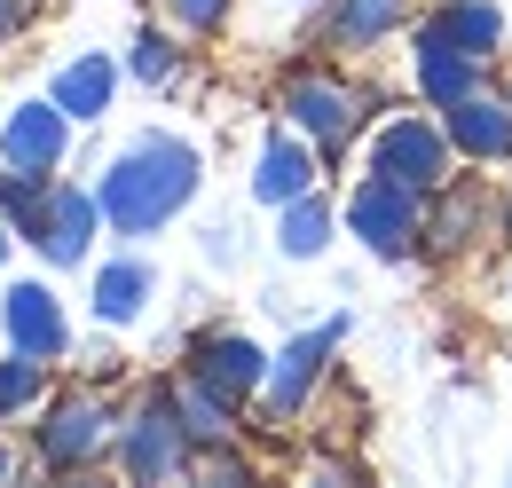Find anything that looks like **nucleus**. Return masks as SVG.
<instances>
[{"label":"nucleus","mask_w":512,"mask_h":488,"mask_svg":"<svg viewBox=\"0 0 512 488\" xmlns=\"http://www.w3.org/2000/svg\"><path fill=\"white\" fill-rule=\"evenodd\" d=\"M95 221H103V197L95 189H48V213H40V229H32V244H40V260H56V268H79L87 260V237H95Z\"/></svg>","instance_id":"11"},{"label":"nucleus","mask_w":512,"mask_h":488,"mask_svg":"<svg viewBox=\"0 0 512 488\" xmlns=\"http://www.w3.org/2000/svg\"><path fill=\"white\" fill-rule=\"evenodd\" d=\"M8 237H16V229H8V221H0V260H8Z\"/></svg>","instance_id":"28"},{"label":"nucleus","mask_w":512,"mask_h":488,"mask_svg":"<svg viewBox=\"0 0 512 488\" xmlns=\"http://www.w3.org/2000/svg\"><path fill=\"white\" fill-rule=\"evenodd\" d=\"M347 229L371 244V252H410V237H426V189L394 182V174H371V182L347 197Z\"/></svg>","instance_id":"3"},{"label":"nucleus","mask_w":512,"mask_h":488,"mask_svg":"<svg viewBox=\"0 0 512 488\" xmlns=\"http://www.w3.org/2000/svg\"><path fill=\"white\" fill-rule=\"evenodd\" d=\"M64 142H71V111L56 95L16 103L8 126H0V166H16V174H56V166H64Z\"/></svg>","instance_id":"7"},{"label":"nucleus","mask_w":512,"mask_h":488,"mask_svg":"<svg viewBox=\"0 0 512 488\" xmlns=\"http://www.w3.org/2000/svg\"><path fill=\"white\" fill-rule=\"evenodd\" d=\"M190 426H182V410H174V394H150L142 410H134L127 426H119V465H127L134 481H174V473H190Z\"/></svg>","instance_id":"2"},{"label":"nucleus","mask_w":512,"mask_h":488,"mask_svg":"<svg viewBox=\"0 0 512 488\" xmlns=\"http://www.w3.org/2000/svg\"><path fill=\"white\" fill-rule=\"evenodd\" d=\"M111 87H119V63H111V56H71L64 71H56V87H48V95H56L79 126H95L103 111H111Z\"/></svg>","instance_id":"13"},{"label":"nucleus","mask_w":512,"mask_h":488,"mask_svg":"<svg viewBox=\"0 0 512 488\" xmlns=\"http://www.w3.org/2000/svg\"><path fill=\"white\" fill-rule=\"evenodd\" d=\"M426 32H434V40H449V48H465V56H481V63L505 48V16H497V0H449Z\"/></svg>","instance_id":"15"},{"label":"nucleus","mask_w":512,"mask_h":488,"mask_svg":"<svg viewBox=\"0 0 512 488\" xmlns=\"http://www.w3.org/2000/svg\"><path fill=\"white\" fill-rule=\"evenodd\" d=\"M308 182H316V158H308L292 134H268V142H260L253 197H260V205H292V197H308Z\"/></svg>","instance_id":"14"},{"label":"nucleus","mask_w":512,"mask_h":488,"mask_svg":"<svg viewBox=\"0 0 512 488\" xmlns=\"http://www.w3.org/2000/svg\"><path fill=\"white\" fill-rule=\"evenodd\" d=\"M418 87L449 111L457 95L481 87V56H465V48H449V40H434V32H418Z\"/></svg>","instance_id":"16"},{"label":"nucleus","mask_w":512,"mask_h":488,"mask_svg":"<svg viewBox=\"0 0 512 488\" xmlns=\"http://www.w3.org/2000/svg\"><path fill=\"white\" fill-rule=\"evenodd\" d=\"M284 119L300 126V134H316L323 150H347V134L363 126V95H355L347 79H323V71H300V79L284 87Z\"/></svg>","instance_id":"6"},{"label":"nucleus","mask_w":512,"mask_h":488,"mask_svg":"<svg viewBox=\"0 0 512 488\" xmlns=\"http://www.w3.org/2000/svg\"><path fill=\"white\" fill-rule=\"evenodd\" d=\"M0 481H8V449H0Z\"/></svg>","instance_id":"29"},{"label":"nucleus","mask_w":512,"mask_h":488,"mask_svg":"<svg viewBox=\"0 0 512 488\" xmlns=\"http://www.w3.org/2000/svg\"><path fill=\"white\" fill-rule=\"evenodd\" d=\"M127 71L142 79V87H166V79L182 71V56H174V40H158V32H142V40H134V56H127Z\"/></svg>","instance_id":"23"},{"label":"nucleus","mask_w":512,"mask_h":488,"mask_svg":"<svg viewBox=\"0 0 512 488\" xmlns=\"http://www.w3.org/2000/svg\"><path fill=\"white\" fill-rule=\"evenodd\" d=\"M174 410H182V426H190L197 449H221V441H229V402H221L205 378H182V386H174Z\"/></svg>","instance_id":"19"},{"label":"nucleus","mask_w":512,"mask_h":488,"mask_svg":"<svg viewBox=\"0 0 512 488\" xmlns=\"http://www.w3.org/2000/svg\"><path fill=\"white\" fill-rule=\"evenodd\" d=\"M473 221H481V205L457 189V197L442 205V221H434V244H465V229H473Z\"/></svg>","instance_id":"24"},{"label":"nucleus","mask_w":512,"mask_h":488,"mask_svg":"<svg viewBox=\"0 0 512 488\" xmlns=\"http://www.w3.org/2000/svg\"><path fill=\"white\" fill-rule=\"evenodd\" d=\"M0 331H8L16 355H40V363H56V355L71 347V323H64V307H56V292L32 284V276L0 292Z\"/></svg>","instance_id":"8"},{"label":"nucleus","mask_w":512,"mask_h":488,"mask_svg":"<svg viewBox=\"0 0 512 488\" xmlns=\"http://www.w3.org/2000/svg\"><path fill=\"white\" fill-rule=\"evenodd\" d=\"M24 16H32V0H0V40H16V32H24Z\"/></svg>","instance_id":"26"},{"label":"nucleus","mask_w":512,"mask_h":488,"mask_svg":"<svg viewBox=\"0 0 512 488\" xmlns=\"http://www.w3.org/2000/svg\"><path fill=\"white\" fill-rule=\"evenodd\" d=\"M95 197H103V221H111L119 237H150V229H166L197 197V150L182 134H158V126H150V134H134L127 150L103 166Z\"/></svg>","instance_id":"1"},{"label":"nucleus","mask_w":512,"mask_h":488,"mask_svg":"<svg viewBox=\"0 0 512 488\" xmlns=\"http://www.w3.org/2000/svg\"><path fill=\"white\" fill-rule=\"evenodd\" d=\"M394 24H402V0H339V8H331V40H339V48H371Z\"/></svg>","instance_id":"20"},{"label":"nucleus","mask_w":512,"mask_h":488,"mask_svg":"<svg viewBox=\"0 0 512 488\" xmlns=\"http://www.w3.org/2000/svg\"><path fill=\"white\" fill-rule=\"evenodd\" d=\"M32 441H40V465L71 473V465H95V457H103L111 418H103V402H95V394H64V402L48 410V426L32 433Z\"/></svg>","instance_id":"9"},{"label":"nucleus","mask_w":512,"mask_h":488,"mask_svg":"<svg viewBox=\"0 0 512 488\" xmlns=\"http://www.w3.org/2000/svg\"><path fill=\"white\" fill-rule=\"evenodd\" d=\"M205 260H221V268H229V260H237V229H213V237H205Z\"/></svg>","instance_id":"27"},{"label":"nucleus","mask_w":512,"mask_h":488,"mask_svg":"<svg viewBox=\"0 0 512 488\" xmlns=\"http://www.w3.org/2000/svg\"><path fill=\"white\" fill-rule=\"evenodd\" d=\"M174 16H182L190 32H213V24L229 16V0H174Z\"/></svg>","instance_id":"25"},{"label":"nucleus","mask_w":512,"mask_h":488,"mask_svg":"<svg viewBox=\"0 0 512 488\" xmlns=\"http://www.w3.org/2000/svg\"><path fill=\"white\" fill-rule=\"evenodd\" d=\"M150 292H158L150 260H111V268H95V315H103V323H134Z\"/></svg>","instance_id":"17"},{"label":"nucleus","mask_w":512,"mask_h":488,"mask_svg":"<svg viewBox=\"0 0 512 488\" xmlns=\"http://www.w3.org/2000/svg\"><path fill=\"white\" fill-rule=\"evenodd\" d=\"M32 402H40V355H8L0 363V418H16Z\"/></svg>","instance_id":"22"},{"label":"nucleus","mask_w":512,"mask_h":488,"mask_svg":"<svg viewBox=\"0 0 512 488\" xmlns=\"http://www.w3.org/2000/svg\"><path fill=\"white\" fill-rule=\"evenodd\" d=\"M339 347H347V315H323L316 331H300V339H284V355L268 363V386H260V394H268V410H276V418H284V410H300V402L316 394L323 363H331Z\"/></svg>","instance_id":"5"},{"label":"nucleus","mask_w":512,"mask_h":488,"mask_svg":"<svg viewBox=\"0 0 512 488\" xmlns=\"http://www.w3.org/2000/svg\"><path fill=\"white\" fill-rule=\"evenodd\" d=\"M190 378H205L221 402H245V394L268 386V355H260L245 331H213V339L190 347Z\"/></svg>","instance_id":"10"},{"label":"nucleus","mask_w":512,"mask_h":488,"mask_svg":"<svg viewBox=\"0 0 512 488\" xmlns=\"http://www.w3.org/2000/svg\"><path fill=\"white\" fill-rule=\"evenodd\" d=\"M40 213H48V182H40V174L0 166V221H8L16 237H32V229H40Z\"/></svg>","instance_id":"21"},{"label":"nucleus","mask_w":512,"mask_h":488,"mask_svg":"<svg viewBox=\"0 0 512 488\" xmlns=\"http://www.w3.org/2000/svg\"><path fill=\"white\" fill-rule=\"evenodd\" d=\"M442 126H449V142H457L465 158H489V166H497V158H512V103L481 95V87H473V95H457Z\"/></svg>","instance_id":"12"},{"label":"nucleus","mask_w":512,"mask_h":488,"mask_svg":"<svg viewBox=\"0 0 512 488\" xmlns=\"http://www.w3.org/2000/svg\"><path fill=\"white\" fill-rule=\"evenodd\" d=\"M505 221H512V213H505Z\"/></svg>","instance_id":"30"},{"label":"nucleus","mask_w":512,"mask_h":488,"mask_svg":"<svg viewBox=\"0 0 512 488\" xmlns=\"http://www.w3.org/2000/svg\"><path fill=\"white\" fill-rule=\"evenodd\" d=\"M449 126L434 119H386L379 134H371V174H394V182H410V189H442L449 182Z\"/></svg>","instance_id":"4"},{"label":"nucleus","mask_w":512,"mask_h":488,"mask_svg":"<svg viewBox=\"0 0 512 488\" xmlns=\"http://www.w3.org/2000/svg\"><path fill=\"white\" fill-rule=\"evenodd\" d=\"M276 244H284L292 260H316L323 244H331V205H323L316 189L292 197V205H276Z\"/></svg>","instance_id":"18"}]
</instances>
